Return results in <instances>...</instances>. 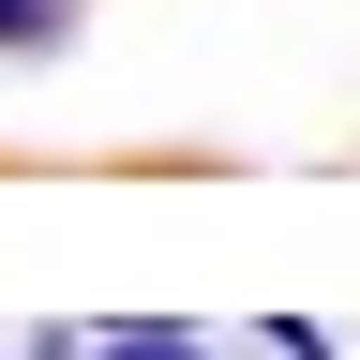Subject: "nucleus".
I'll use <instances>...</instances> for the list:
<instances>
[{
  "instance_id": "f257e3e1",
  "label": "nucleus",
  "mask_w": 360,
  "mask_h": 360,
  "mask_svg": "<svg viewBox=\"0 0 360 360\" xmlns=\"http://www.w3.org/2000/svg\"><path fill=\"white\" fill-rule=\"evenodd\" d=\"M90 360H210V345L165 330V315H120V330H90Z\"/></svg>"
},
{
  "instance_id": "f03ea898",
  "label": "nucleus",
  "mask_w": 360,
  "mask_h": 360,
  "mask_svg": "<svg viewBox=\"0 0 360 360\" xmlns=\"http://www.w3.org/2000/svg\"><path fill=\"white\" fill-rule=\"evenodd\" d=\"M270 360H330V330L315 315H270Z\"/></svg>"
},
{
  "instance_id": "7ed1b4c3",
  "label": "nucleus",
  "mask_w": 360,
  "mask_h": 360,
  "mask_svg": "<svg viewBox=\"0 0 360 360\" xmlns=\"http://www.w3.org/2000/svg\"><path fill=\"white\" fill-rule=\"evenodd\" d=\"M30 30H60V0H0V45H30Z\"/></svg>"
}]
</instances>
